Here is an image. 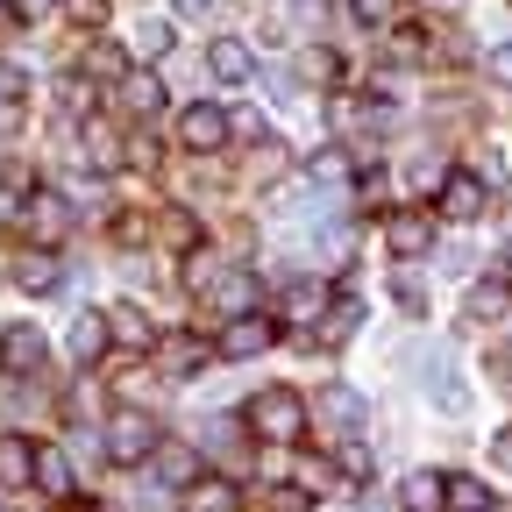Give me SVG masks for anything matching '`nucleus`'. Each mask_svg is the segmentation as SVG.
Masks as SVG:
<instances>
[{
  "instance_id": "nucleus-29",
  "label": "nucleus",
  "mask_w": 512,
  "mask_h": 512,
  "mask_svg": "<svg viewBox=\"0 0 512 512\" xmlns=\"http://www.w3.org/2000/svg\"><path fill=\"white\" fill-rule=\"evenodd\" d=\"M86 72H93V79H128V64H121L114 43H93V50H86Z\"/></svg>"
},
{
  "instance_id": "nucleus-26",
  "label": "nucleus",
  "mask_w": 512,
  "mask_h": 512,
  "mask_svg": "<svg viewBox=\"0 0 512 512\" xmlns=\"http://www.w3.org/2000/svg\"><path fill=\"white\" fill-rule=\"evenodd\" d=\"M448 512H491V491L477 477H448Z\"/></svg>"
},
{
  "instance_id": "nucleus-14",
  "label": "nucleus",
  "mask_w": 512,
  "mask_h": 512,
  "mask_svg": "<svg viewBox=\"0 0 512 512\" xmlns=\"http://www.w3.org/2000/svg\"><path fill=\"white\" fill-rule=\"evenodd\" d=\"M121 107L136 114V121L164 114V79H157V72H128V79H121Z\"/></svg>"
},
{
  "instance_id": "nucleus-11",
  "label": "nucleus",
  "mask_w": 512,
  "mask_h": 512,
  "mask_svg": "<svg viewBox=\"0 0 512 512\" xmlns=\"http://www.w3.org/2000/svg\"><path fill=\"white\" fill-rule=\"evenodd\" d=\"M427 242H434V221H427V214H413V207L384 221V249H392V256H420Z\"/></svg>"
},
{
  "instance_id": "nucleus-44",
  "label": "nucleus",
  "mask_w": 512,
  "mask_h": 512,
  "mask_svg": "<svg viewBox=\"0 0 512 512\" xmlns=\"http://www.w3.org/2000/svg\"><path fill=\"white\" fill-rule=\"evenodd\" d=\"M505 242H512V214H505Z\"/></svg>"
},
{
  "instance_id": "nucleus-13",
  "label": "nucleus",
  "mask_w": 512,
  "mask_h": 512,
  "mask_svg": "<svg viewBox=\"0 0 512 512\" xmlns=\"http://www.w3.org/2000/svg\"><path fill=\"white\" fill-rule=\"evenodd\" d=\"M207 72H214L221 86H242V79L256 72V57H249V43H235V36H221V43L207 50Z\"/></svg>"
},
{
  "instance_id": "nucleus-12",
  "label": "nucleus",
  "mask_w": 512,
  "mask_h": 512,
  "mask_svg": "<svg viewBox=\"0 0 512 512\" xmlns=\"http://www.w3.org/2000/svg\"><path fill=\"white\" fill-rule=\"evenodd\" d=\"M107 335H114L121 349H157V328H150L143 306H107Z\"/></svg>"
},
{
  "instance_id": "nucleus-43",
  "label": "nucleus",
  "mask_w": 512,
  "mask_h": 512,
  "mask_svg": "<svg viewBox=\"0 0 512 512\" xmlns=\"http://www.w3.org/2000/svg\"><path fill=\"white\" fill-rule=\"evenodd\" d=\"M8 15H15V0H0V22H8Z\"/></svg>"
},
{
  "instance_id": "nucleus-21",
  "label": "nucleus",
  "mask_w": 512,
  "mask_h": 512,
  "mask_svg": "<svg viewBox=\"0 0 512 512\" xmlns=\"http://www.w3.org/2000/svg\"><path fill=\"white\" fill-rule=\"evenodd\" d=\"M399 498H406V512H441V505H448V477H434V470H413V477L399 484Z\"/></svg>"
},
{
  "instance_id": "nucleus-7",
  "label": "nucleus",
  "mask_w": 512,
  "mask_h": 512,
  "mask_svg": "<svg viewBox=\"0 0 512 512\" xmlns=\"http://www.w3.org/2000/svg\"><path fill=\"white\" fill-rule=\"evenodd\" d=\"M207 306H214L221 320H242V313H256V271H221V278L207 285Z\"/></svg>"
},
{
  "instance_id": "nucleus-31",
  "label": "nucleus",
  "mask_w": 512,
  "mask_h": 512,
  "mask_svg": "<svg viewBox=\"0 0 512 512\" xmlns=\"http://www.w3.org/2000/svg\"><path fill=\"white\" fill-rule=\"evenodd\" d=\"M342 178H349V157L342 150H320L313 157V185H342Z\"/></svg>"
},
{
  "instance_id": "nucleus-5",
  "label": "nucleus",
  "mask_w": 512,
  "mask_h": 512,
  "mask_svg": "<svg viewBox=\"0 0 512 512\" xmlns=\"http://www.w3.org/2000/svg\"><path fill=\"white\" fill-rule=\"evenodd\" d=\"M271 342H278V320H271V313H242V320H228V328H221V356H228V363L264 356Z\"/></svg>"
},
{
  "instance_id": "nucleus-22",
  "label": "nucleus",
  "mask_w": 512,
  "mask_h": 512,
  "mask_svg": "<svg viewBox=\"0 0 512 512\" xmlns=\"http://www.w3.org/2000/svg\"><path fill=\"white\" fill-rule=\"evenodd\" d=\"M0 484H36V448L22 434H0Z\"/></svg>"
},
{
  "instance_id": "nucleus-32",
  "label": "nucleus",
  "mask_w": 512,
  "mask_h": 512,
  "mask_svg": "<svg viewBox=\"0 0 512 512\" xmlns=\"http://www.w3.org/2000/svg\"><path fill=\"white\" fill-rule=\"evenodd\" d=\"M384 50H392V64H413V57L427 50V36H420V29H392V43H384Z\"/></svg>"
},
{
  "instance_id": "nucleus-41",
  "label": "nucleus",
  "mask_w": 512,
  "mask_h": 512,
  "mask_svg": "<svg viewBox=\"0 0 512 512\" xmlns=\"http://www.w3.org/2000/svg\"><path fill=\"white\" fill-rule=\"evenodd\" d=\"M178 15H192V22H207V15H214V0H178Z\"/></svg>"
},
{
  "instance_id": "nucleus-25",
  "label": "nucleus",
  "mask_w": 512,
  "mask_h": 512,
  "mask_svg": "<svg viewBox=\"0 0 512 512\" xmlns=\"http://www.w3.org/2000/svg\"><path fill=\"white\" fill-rule=\"evenodd\" d=\"M36 484H43L50 498H64V491H72V463H64L57 448H36Z\"/></svg>"
},
{
  "instance_id": "nucleus-39",
  "label": "nucleus",
  "mask_w": 512,
  "mask_h": 512,
  "mask_svg": "<svg viewBox=\"0 0 512 512\" xmlns=\"http://www.w3.org/2000/svg\"><path fill=\"white\" fill-rule=\"evenodd\" d=\"M114 235H121V242H143V235H150V221H143V214H121V221H114Z\"/></svg>"
},
{
  "instance_id": "nucleus-34",
  "label": "nucleus",
  "mask_w": 512,
  "mask_h": 512,
  "mask_svg": "<svg viewBox=\"0 0 512 512\" xmlns=\"http://www.w3.org/2000/svg\"><path fill=\"white\" fill-rule=\"evenodd\" d=\"M64 15H72V22H86V29H93V22H107V0H64Z\"/></svg>"
},
{
  "instance_id": "nucleus-23",
  "label": "nucleus",
  "mask_w": 512,
  "mask_h": 512,
  "mask_svg": "<svg viewBox=\"0 0 512 512\" xmlns=\"http://www.w3.org/2000/svg\"><path fill=\"white\" fill-rule=\"evenodd\" d=\"M157 242L178 249V256H192V249H200V221H192L185 207H164V214H157Z\"/></svg>"
},
{
  "instance_id": "nucleus-9",
  "label": "nucleus",
  "mask_w": 512,
  "mask_h": 512,
  "mask_svg": "<svg viewBox=\"0 0 512 512\" xmlns=\"http://www.w3.org/2000/svg\"><path fill=\"white\" fill-rule=\"evenodd\" d=\"M320 420H328L335 434H363V420H370V406H363V392H349V384H328V399H320Z\"/></svg>"
},
{
  "instance_id": "nucleus-37",
  "label": "nucleus",
  "mask_w": 512,
  "mask_h": 512,
  "mask_svg": "<svg viewBox=\"0 0 512 512\" xmlns=\"http://www.w3.org/2000/svg\"><path fill=\"white\" fill-rule=\"evenodd\" d=\"M64 107L86 114V107H93V86H86V79H64Z\"/></svg>"
},
{
  "instance_id": "nucleus-17",
  "label": "nucleus",
  "mask_w": 512,
  "mask_h": 512,
  "mask_svg": "<svg viewBox=\"0 0 512 512\" xmlns=\"http://www.w3.org/2000/svg\"><path fill=\"white\" fill-rule=\"evenodd\" d=\"M0 363L22 370V377H36L43 370V335L36 328H8V335H0Z\"/></svg>"
},
{
  "instance_id": "nucleus-35",
  "label": "nucleus",
  "mask_w": 512,
  "mask_h": 512,
  "mask_svg": "<svg viewBox=\"0 0 512 512\" xmlns=\"http://www.w3.org/2000/svg\"><path fill=\"white\" fill-rule=\"evenodd\" d=\"M342 477H349V484H363V477H370V456H363V448H356V441L342 448Z\"/></svg>"
},
{
  "instance_id": "nucleus-19",
  "label": "nucleus",
  "mask_w": 512,
  "mask_h": 512,
  "mask_svg": "<svg viewBox=\"0 0 512 512\" xmlns=\"http://www.w3.org/2000/svg\"><path fill=\"white\" fill-rule=\"evenodd\" d=\"M107 342H114V335H107V313H79V320H72V335H64V349H72L79 363H93Z\"/></svg>"
},
{
  "instance_id": "nucleus-1",
  "label": "nucleus",
  "mask_w": 512,
  "mask_h": 512,
  "mask_svg": "<svg viewBox=\"0 0 512 512\" xmlns=\"http://www.w3.org/2000/svg\"><path fill=\"white\" fill-rule=\"evenodd\" d=\"M242 420H249L256 434H264V441H278V448H292V441L306 434V406H299L292 384H271V392H256Z\"/></svg>"
},
{
  "instance_id": "nucleus-24",
  "label": "nucleus",
  "mask_w": 512,
  "mask_h": 512,
  "mask_svg": "<svg viewBox=\"0 0 512 512\" xmlns=\"http://www.w3.org/2000/svg\"><path fill=\"white\" fill-rule=\"evenodd\" d=\"M157 477H164V484H200V456L171 441V448H157Z\"/></svg>"
},
{
  "instance_id": "nucleus-10",
  "label": "nucleus",
  "mask_w": 512,
  "mask_h": 512,
  "mask_svg": "<svg viewBox=\"0 0 512 512\" xmlns=\"http://www.w3.org/2000/svg\"><path fill=\"white\" fill-rule=\"evenodd\" d=\"M356 328H363V299H349V292H342L328 313L313 320V349H335V342H349Z\"/></svg>"
},
{
  "instance_id": "nucleus-36",
  "label": "nucleus",
  "mask_w": 512,
  "mask_h": 512,
  "mask_svg": "<svg viewBox=\"0 0 512 512\" xmlns=\"http://www.w3.org/2000/svg\"><path fill=\"white\" fill-rule=\"evenodd\" d=\"M271 512H306V491H299V484H278V491H271Z\"/></svg>"
},
{
  "instance_id": "nucleus-33",
  "label": "nucleus",
  "mask_w": 512,
  "mask_h": 512,
  "mask_svg": "<svg viewBox=\"0 0 512 512\" xmlns=\"http://www.w3.org/2000/svg\"><path fill=\"white\" fill-rule=\"evenodd\" d=\"M484 72H491L498 86H512V36H505V43H491V57H484Z\"/></svg>"
},
{
  "instance_id": "nucleus-40",
  "label": "nucleus",
  "mask_w": 512,
  "mask_h": 512,
  "mask_svg": "<svg viewBox=\"0 0 512 512\" xmlns=\"http://www.w3.org/2000/svg\"><path fill=\"white\" fill-rule=\"evenodd\" d=\"M491 456H498V470H505V477H512V427H505V434H498V441H491Z\"/></svg>"
},
{
  "instance_id": "nucleus-16",
  "label": "nucleus",
  "mask_w": 512,
  "mask_h": 512,
  "mask_svg": "<svg viewBox=\"0 0 512 512\" xmlns=\"http://www.w3.org/2000/svg\"><path fill=\"white\" fill-rule=\"evenodd\" d=\"M427 392H434L441 413H463V406H470V392H463V377H456V363H448V356H427Z\"/></svg>"
},
{
  "instance_id": "nucleus-4",
  "label": "nucleus",
  "mask_w": 512,
  "mask_h": 512,
  "mask_svg": "<svg viewBox=\"0 0 512 512\" xmlns=\"http://www.w3.org/2000/svg\"><path fill=\"white\" fill-rule=\"evenodd\" d=\"M491 207V185L477 171H441V221H477Z\"/></svg>"
},
{
  "instance_id": "nucleus-3",
  "label": "nucleus",
  "mask_w": 512,
  "mask_h": 512,
  "mask_svg": "<svg viewBox=\"0 0 512 512\" xmlns=\"http://www.w3.org/2000/svg\"><path fill=\"white\" fill-rule=\"evenodd\" d=\"M228 128H235V121H228L214 100H200V107H185V114H178V143H185L192 157H207V150L228 143Z\"/></svg>"
},
{
  "instance_id": "nucleus-30",
  "label": "nucleus",
  "mask_w": 512,
  "mask_h": 512,
  "mask_svg": "<svg viewBox=\"0 0 512 512\" xmlns=\"http://www.w3.org/2000/svg\"><path fill=\"white\" fill-rule=\"evenodd\" d=\"M392 299H399L406 313H427V285H420L413 271H399V278H392Z\"/></svg>"
},
{
  "instance_id": "nucleus-6",
  "label": "nucleus",
  "mask_w": 512,
  "mask_h": 512,
  "mask_svg": "<svg viewBox=\"0 0 512 512\" xmlns=\"http://www.w3.org/2000/svg\"><path fill=\"white\" fill-rule=\"evenodd\" d=\"M22 221H29L36 242H64V235H72V200H64V192H29Z\"/></svg>"
},
{
  "instance_id": "nucleus-20",
  "label": "nucleus",
  "mask_w": 512,
  "mask_h": 512,
  "mask_svg": "<svg viewBox=\"0 0 512 512\" xmlns=\"http://www.w3.org/2000/svg\"><path fill=\"white\" fill-rule=\"evenodd\" d=\"M505 306H512V278L505 271H491V278L470 285V320H498Z\"/></svg>"
},
{
  "instance_id": "nucleus-15",
  "label": "nucleus",
  "mask_w": 512,
  "mask_h": 512,
  "mask_svg": "<svg viewBox=\"0 0 512 512\" xmlns=\"http://www.w3.org/2000/svg\"><path fill=\"white\" fill-rule=\"evenodd\" d=\"M15 285L22 292H57L64 285V264H57L50 249H29V256H15Z\"/></svg>"
},
{
  "instance_id": "nucleus-42",
  "label": "nucleus",
  "mask_w": 512,
  "mask_h": 512,
  "mask_svg": "<svg viewBox=\"0 0 512 512\" xmlns=\"http://www.w3.org/2000/svg\"><path fill=\"white\" fill-rule=\"evenodd\" d=\"M50 8V0H15V15H43Z\"/></svg>"
},
{
  "instance_id": "nucleus-18",
  "label": "nucleus",
  "mask_w": 512,
  "mask_h": 512,
  "mask_svg": "<svg viewBox=\"0 0 512 512\" xmlns=\"http://www.w3.org/2000/svg\"><path fill=\"white\" fill-rule=\"evenodd\" d=\"M185 512H242V491L228 477H200V484H185Z\"/></svg>"
},
{
  "instance_id": "nucleus-8",
  "label": "nucleus",
  "mask_w": 512,
  "mask_h": 512,
  "mask_svg": "<svg viewBox=\"0 0 512 512\" xmlns=\"http://www.w3.org/2000/svg\"><path fill=\"white\" fill-rule=\"evenodd\" d=\"M207 356H214V349L192 335V328H178V335H164V342H157V370H164V377H192V370H207Z\"/></svg>"
},
{
  "instance_id": "nucleus-2",
  "label": "nucleus",
  "mask_w": 512,
  "mask_h": 512,
  "mask_svg": "<svg viewBox=\"0 0 512 512\" xmlns=\"http://www.w3.org/2000/svg\"><path fill=\"white\" fill-rule=\"evenodd\" d=\"M107 463H150L157 456V420L150 413H136V406H128V413H114L107 420Z\"/></svg>"
},
{
  "instance_id": "nucleus-27",
  "label": "nucleus",
  "mask_w": 512,
  "mask_h": 512,
  "mask_svg": "<svg viewBox=\"0 0 512 512\" xmlns=\"http://www.w3.org/2000/svg\"><path fill=\"white\" fill-rule=\"evenodd\" d=\"M136 50H143V57H164V50H171V22H164V15H143V22H136Z\"/></svg>"
},
{
  "instance_id": "nucleus-28",
  "label": "nucleus",
  "mask_w": 512,
  "mask_h": 512,
  "mask_svg": "<svg viewBox=\"0 0 512 512\" xmlns=\"http://www.w3.org/2000/svg\"><path fill=\"white\" fill-rule=\"evenodd\" d=\"M349 15H356L363 29H392V22H399V0H349Z\"/></svg>"
},
{
  "instance_id": "nucleus-38",
  "label": "nucleus",
  "mask_w": 512,
  "mask_h": 512,
  "mask_svg": "<svg viewBox=\"0 0 512 512\" xmlns=\"http://www.w3.org/2000/svg\"><path fill=\"white\" fill-rule=\"evenodd\" d=\"M86 150H93V164H114V136H107V128H86Z\"/></svg>"
}]
</instances>
